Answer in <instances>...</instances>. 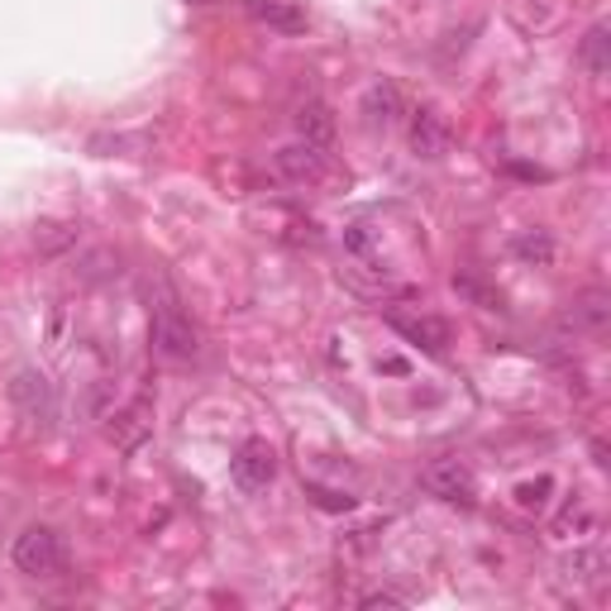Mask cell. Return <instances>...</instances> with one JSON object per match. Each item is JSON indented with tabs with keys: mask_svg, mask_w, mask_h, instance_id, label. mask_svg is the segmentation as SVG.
Masks as SVG:
<instances>
[{
	"mask_svg": "<svg viewBox=\"0 0 611 611\" xmlns=\"http://www.w3.org/2000/svg\"><path fill=\"white\" fill-rule=\"evenodd\" d=\"M153 354L168 358V364H191L201 354V335L191 315L177 306V297H163L153 306Z\"/></svg>",
	"mask_w": 611,
	"mask_h": 611,
	"instance_id": "6da1fadb",
	"label": "cell"
},
{
	"mask_svg": "<svg viewBox=\"0 0 611 611\" xmlns=\"http://www.w3.org/2000/svg\"><path fill=\"white\" fill-rule=\"evenodd\" d=\"M110 435H115V440L124 444V449L144 440V435H148V407H144V401H138V407H130L124 415H115V425H110Z\"/></svg>",
	"mask_w": 611,
	"mask_h": 611,
	"instance_id": "9a60e30c",
	"label": "cell"
},
{
	"mask_svg": "<svg viewBox=\"0 0 611 611\" xmlns=\"http://www.w3.org/2000/svg\"><path fill=\"white\" fill-rule=\"evenodd\" d=\"M516 254H521L525 263H549V258H554V240H549V234H521V240H516Z\"/></svg>",
	"mask_w": 611,
	"mask_h": 611,
	"instance_id": "ac0fdd59",
	"label": "cell"
},
{
	"mask_svg": "<svg viewBox=\"0 0 611 611\" xmlns=\"http://www.w3.org/2000/svg\"><path fill=\"white\" fill-rule=\"evenodd\" d=\"M411 153L415 158H444L449 153V120L435 105H421L411 115Z\"/></svg>",
	"mask_w": 611,
	"mask_h": 611,
	"instance_id": "52a82bcc",
	"label": "cell"
},
{
	"mask_svg": "<svg viewBox=\"0 0 611 611\" xmlns=\"http://www.w3.org/2000/svg\"><path fill=\"white\" fill-rule=\"evenodd\" d=\"M254 20H263V24H273V30H287V34H301L306 30V15L297 5H287V0H254Z\"/></svg>",
	"mask_w": 611,
	"mask_h": 611,
	"instance_id": "5bb4252c",
	"label": "cell"
},
{
	"mask_svg": "<svg viewBox=\"0 0 611 611\" xmlns=\"http://www.w3.org/2000/svg\"><path fill=\"white\" fill-rule=\"evenodd\" d=\"M73 240H77V230L63 225V220H48V225H38V234H34V244L44 248V254H58V248H67Z\"/></svg>",
	"mask_w": 611,
	"mask_h": 611,
	"instance_id": "e0dca14e",
	"label": "cell"
},
{
	"mask_svg": "<svg viewBox=\"0 0 611 611\" xmlns=\"http://www.w3.org/2000/svg\"><path fill=\"white\" fill-rule=\"evenodd\" d=\"M516 507L521 511H545L549 507V497H554V478L549 474H540V478H525V482H516Z\"/></svg>",
	"mask_w": 611,
	"mask_h": 611,
	"instance_id": "2e32d148",
	"label": "cell"
},
{
	"mask_svg": "<svg viewBox=\"0 0 611 611\" xmlns=\"http://www.w3.org/2000/svg\"><path fill=\"white\" fill-rule=\"evenodd\" d=\"M364 607H397V597H387V592H373V597H364Z\"/></svg>",
	"mask_w": 611,
	"mask_h": 611,
	"instance_id": "ffe728a7",
	"label": "cell"
},
{
	"mask_svg": "<svg viewBox=\"0 0 611 611\" xmlns=\"http://www.w3.org/2000/svg\"><path fill=\"white\" fill-rule=\"evenodd\" d=\"M297 134L306 138V144L330 148V138H335V115H330V105L325 101H306L297 110Z\"/></svg>",
	"mask_w": 611,
	"mask_h": 611,
	"instance_id": "8fae6325",
	"label": "cell"
},
{
	"mask_svg": "<svg viewBox=\"0 0 611 611\" xmlns=\"http://www.w3.org/2000/svg\"><path fill=\"white\" fill-rule=\"evenodd\" d=\"M230 474H234V482H240L244 492L273 488V478H277V449H273L268 440H244L240 449H234V458H230Z\"/></svg>",
	"mask_w": 611,
	"mask_h": 611,
	"instance_id": "277c9868",
	"label": "cell"
},
{
	"mask_svg": "<svg viewBox=\"0 0 611 611\" xmlns=\"http://www.w3.org/2000/svg\"><path fill=\"white\" fill-rule=\"evenodd\" d=\"M364 120L373 124V130H392V124L401 120V91H397V81H373V87L364 91Z\"/></svg>",
	"mask_w": 611,
	"mask_h": 611,
	"instance_id": "9c48e42d",
	"label": "cell"
},
{
	"mask_svg": "<svg viewBox=\"0 0 611 611\" xmlns=\"http://www.w3.org/2000/svg\"><path fill=\"white\" fill-rule=\"evenodd\" d=\"M10 401H15L30 421H48L53 407H58V401H53V382L38 368H20L15 373V382H10Z\"/></svg>",
	"mask_w": 611,
	"mask_h": 611,
	"instance_id": "8992f818",
	"label": "cell"
},
{
	"mask_svg": "<svg viewBox=\"0 0 611 611\" xmlns=\"http://www.w3.org/2000/svg\"><path fill=\"white\" fill-rule=\"evenodd\" d=\"M425 492L440 497V502H454V507H474L478 502V478L464 458H435V464L421 474Z\"/></svg>",
	"mask_w": 611,
	"mask_h": 611,
	"instance_id": "3957f363",
	"label": "cell"
},
{
	"mask_svg": "<svg viewBox=\"0 0 611 611\" xmlns=\"http://www.w3.org/2000/svg\"><path fill=\"white\" fill-rule=\"evenodd\" d=\"M15 568L30 578H58L67 568L63 535L53 531V525H24L15 540Z\"/></svg>",
	"mask_w": 611,
	"mask_h": 611,
	"instance_id": "7a4b0ae2",
	"label": "cell"
},
{
	"mask_svg": "<svg viewBox=\"0 0 611 611\" xmlns=\"http://www.w3.org/2000/svg\"><path fill=\"white\" fill-rule=\"evenodd\" d=\"M602 578H607V549L602 545L574 549L564 559V582H574V588H597Z\"/></svg>",
	"mask_w": 611,
	"mask_h": 611,
	"instance_id": "30bf717a",
	"label": "cell"
},
{
	"mask_svg": "<svg viewBox=\"0 0 611 611\" xmlns=\"http://www.w3.org/2000/svg\"><path fill=\"white\" fill-rule=\"evenodd\" d=\"M392 330L407 344H421L425 354H444V349H449V325L435 321V315H392Z\"/></svg>",
	"mask_w": 611,
	"mask_h": 611,
	"instance_id": "ba28073f",
	"label": "cell"
},
{
	"mask_svg": "<svg viewBox=\"0 0 611 611\" xmlns=\"http://www.w3.org/2000/svg\"><path fill=\"white\" fill-rule=\"evenodd\" d=\"M454 287L464 291V297H474L478 306H502V297H497V291H488L482 282H474V277H454Z\"/></svg>",
	"mask_w": 611,
	"mask_h": 611,
	"instance_id": "d6986e66",
	"label": "cell"
},
{
	"mask_svg": "<svg viewBox=\"0 0 611 611\" xmlns=\"http://www.w3.org/2000/svg\"><path fill=\"white\" fill-rule=\"evenodd\" d=\"M607 315H611V297L607 291H582V297L574 301V311H568V325L574 330H607Z\"/></svg>",
	"mask_w": 611,
	"mask_h": 611,
	"instance_id": "7c38bea8",
	"label": "cell"
},
{
	"mask_svg": "<svg viewBox=\"0 0 611 611\" xmlns=\"http://www.w3.org/2000/svg\"><path fill=\"white\" fill-rule=\"evenodd\" d=\"M273 173L282 177V182H291V187L321 182V177H325V148H321V144H306V138H297V144H287V148H277V153H273Z\"/></svg>",
	"mask_w": 611,
	"mask_h": 611,
	"instance_id": "5b68a950",
	"label": "cell"
},
{
	"mask_svg": "<svg viewBox=\"0 0 611 611\" xmlns=\"http://www.w3.org/2000/svg\"><path fill=\"white\" fill-rule=\"evenodd\" d=\"M578 63L588 67L592 77L611 73V34H607V24H592V30H588V38H582V48H578Z\"/></svg>",
	"mask_w": 611,
	"mask_h": 611,
	"instance_id": "4fadbf2b",
	"label": "cell"
}]
</instances>
